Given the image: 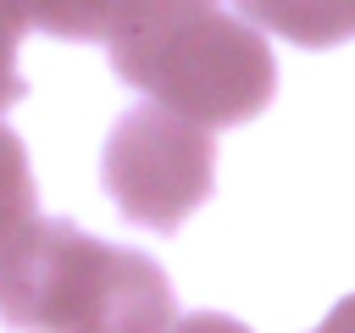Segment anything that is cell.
Segmentation results:
<instances>
[{"label":"cell","instance_id":"ba28073f","mask_svg":"<svg viewBox=\"0 0 355 333\" xmlns=\"http://www.w3.org/2000/svg\"><path fill=\"white\" fill-rule=\"evenodd\" d=\"M166 333H250V327L233 316H216V311H194V316H178Z\"/></svg>","mask_w":355,"mask_h":333},{"label":"cell","instance_id":"277c9868","mask_svg":"<svg viewBox=\"0 0 355 333\" xmlns=\"http://www.w3.org/2000/svg\"><path fill=\"white\" fill-rule=\"evenodd\" d=\"M22 6H28V28H44L55 39L122 44V39L150 33L155 22H166L189 6H211V0H22Z\"/></svg>","mask_w":355,"mask_h":333},{"label":"cell","instance_id":"5b68a950","mask_svg":"<svg viewBox=\"0 0 355 333\" xmlns=\"http://www.w3.org/2000/svg\"><path fill=\"white\" fill-rule=\"evenodd\" d=\"M244 22L305 44V50H327L355 39V0H233Z\"/></svg>","mask_w":355,"mask_h":333},{"label":"cell","instance_id":"52a82bcc","mask_svg":"<svg viewBox=\"0 0 355 333\" xmlns=\"http://www.w3.org/2000/svg\"><path fill=\"white\" fill-rule=\"evenodd\" d=\"M17 39H22V22L0 11V111L22 100V72H17Z\"/></svg>","mask_w":355,"mask_h":333},{"label":"cell","instance_id":"8992f818","mask_svg":"<svg viewBox=\"0 0 355 333\" xmlns=\"http://www.w3.org/2000/svg\"><path fill=\"white\" fill-rule=\"evenodd\" d=\"M33 222V178H28V155L22 139L0 122V250Z\"/></svg>","mask_w":355,"mask_h":333},{"label":"cell","instance_id":"9c48e42d","mask_svg":"<svg viewBox=\"0 0 355 333\" xmlns=\"http://www.w3.org/2000/svg\"><path fill=\"white\" fill-rule=\"evenodd\" d=\"M316 333H355V294H349V300H338V305L327 311V322H322Z\"/></svg>","mask_w":355,"mask_h":333},{"label":"cell","instance_id":"3957f363","mask_svg":"<svg viewBox=\"0 0 355 333\" xmlns=\"http://www.w3.org/2000/svg\"><path fill=\"white\" fill-rule=\"evenodd\" d=\"M100 172L122 216H133L139 228L172 233L194 205H205L216 178V150L205 122L150 100L111 128Z\"/></svg>","mask_w":355,"mask_h":333},{"label":"cell","instance_id":"6da1fadb","mask_svg":"<svg viewBox=\"0 0 355 333\" xmlns=\"http://www.w3.org/2000/svg\"><path fill=\"white\" fill-rule=\"evenodd\" d=\"M0 322L17 333H166V272L61 216H33L0 250Z\"/></svg>","mask_w":355,"mask_h":333},{"label":"cell","instance_id":"30bf717a","mask_svg":"<svg viewBox=\"0 0 355 333\" xmlns=\"http://www.w3.org/2000/svg\"><path fill=\"white\" fill-rule=\"evenodd\" d=\"M0 11H6V17H17V22L28 28V6H22V0H0Z\"/></svg>","mask_w":355,"mask_h":333},{"label":"cell","instance_id":"7a4b0ae2","mask_svg":"<svg viewBox=\"0 0 355 333\" xmlns=\"http://www.w3.org/2000/svg\"><path fill=\"white\" fill-rule=\"evenodd\" d=\"M116 78H128L139 94L205 122V128H233L266 111L277 89V61L255 22L227 17L216 0L189 6L150 33H133L111 44Z\"/></svg>","mask_w":355,"mask_h":333}]
</instances>
